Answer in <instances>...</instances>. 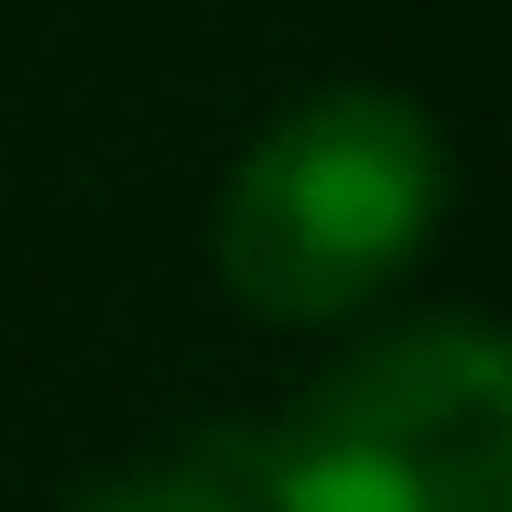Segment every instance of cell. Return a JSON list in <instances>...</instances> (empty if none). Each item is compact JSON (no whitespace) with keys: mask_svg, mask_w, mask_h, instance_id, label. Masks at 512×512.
<instances>
[{"mask_svg":"<svg viewBox=\"0 0 512 512\" xmlns=\"http://www.w3.org/2000/svg\"><path fill=\"white\" fill-rule=\"evenodd\" d=\"M436 207H447L436 120L393 88H327L284 109L229 175V207H218L229 295L284 327H327L371 306L436 240Z\"/></svg>","mask_w":512,"mask_h":512,"instance_id":"6da1fadb","label":"cell"},{"mask_svg":"<svg viewBox=\"0 0 512 512\" xmlns=\"http://www.w3.org/2000/svg\"><path fill=\"white\" fill-rule=\"evenodd\" d=\"M262 512H512V360L480 316L360 349L251 447Z\"/></svg>","mask_w":512,"mask_h":512,"instance_id":"7a4b0ae2","label":"cell"},{"mask_svg":"<svg viewBox=\"0 0 512 512\" xmlns=\"http://www.w3.org/2000/svg\"><path fill=\"white\" fill-rule=\"evenodd\" d=\"M88 512H262V502H251V469H229V458H175V469L109 480Z\"/></svg>","mask_w":512,"mask_h":512,"instance_id":"3957f363","label":"cell"}]
</instances>
